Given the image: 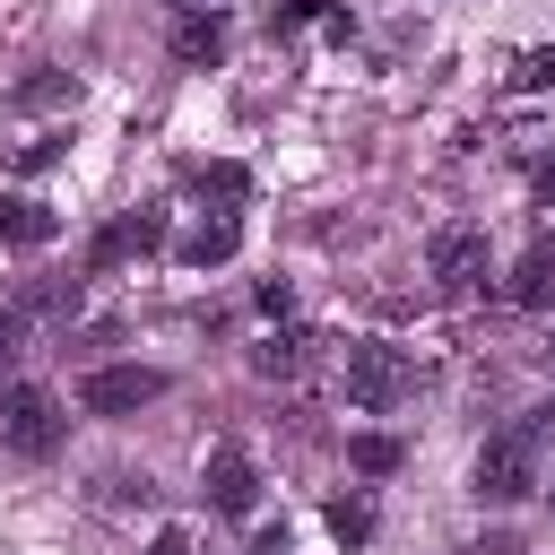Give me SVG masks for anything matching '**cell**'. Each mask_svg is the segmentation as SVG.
I'll return each mask as SVG.
<instances>
[{
    "label": "cell",
    "mask_w": 555,
    "mask_h": 555,
    "mask_svg": "<svg viewBox=\"0 0 555 555\" xmlns=\"http://www.w3.org/2000/svg\"><path fill=\"white\" fill-rule=\"evenodd\" d=\"M173 61L217 69V61H225V17H173Z\"/></svg>",
    "instance_id": "cell-14"
},
{
    "label": "cell",
    "mask_w": 555,
    "mask_h": 555,
    "mask_svg": "<svg viewBox=\"0 0 555 555\" xmlns=\"http://www.w3.org/2000/svg\"><path fill=\"white\" fill-rule=\"evenodd\" d=\"M251 555H286V529H269V538H251Z\"/></svg>",
    "instance_id": "cell-25"
},
{
    "label": "cell",
    "mask_w": 555,
    "mask_h": 555,
    "mask_svg": "<svg viewBox=\"0 0 555 555\" xmlns=\"http://www.w3.org/2000/svg\"><path fill=\"white\" fill-rule=\"evenodd\" d=\"M529 182H538V208H555V156H546V165H538Z\"/></svg>",
    "instance_id": "cell-22"
},
{
    "label": "cell",
    "mask_w": 555,
    "mask_h": 555,
    "mask_svg": "<svg viewBox=\"0 0 555 555\" xmlns=\"http://www.w3.org/2000/svg\"><path fill=\"white\" fill-rule=\"evenodd\" d=\"M165 399V373L156 364H95L87 382H78V408L87 416H139V408H156Z\"/></svg>",
    "instance_id": "cell-4"
},
{
    "label": "cell",
    "mask_w": 555,
    "mask_h": 555,
    "mask_svg": "<svg viewBox=\"0 0 555 555\" xmlns=\"http://www.w3.org/2000/svg\"><path fill=\"white\" fill-rule=\"evenodd\" d=\"M182 182H191L199 199H217V208H243V199H251V173H243L234 156H208V165H182Z\"/></svg>",
    "instance_id": "cell-12"
},
{
    "label": "cell",
    "mask_w": 555,
    "mask_h": 555,
    "mask_svg": "<svg viewBox=\"0 0 555 555\" xmlns=\"http://www.w3.org/2000/svg\"><path fill=\"white\" fill-rule=\"evenodd\" d=\"M165 9H173V17H217L225 0H165Z\"/></svg>",
    "instance_id": "cell-23"
},
{
    "label": "cell",
    "mask_w": 555,
    "mask_h": 555,
    "mask_svg": "<svg viewBox=\"0 0 555 555\" xmlns=\"http://www.w3.org/2000/svg\"><path fill=\"white\" fill-rule=\"evenodd\" d=\"M347 460H356L364 477H382V468H399V442H390V434H356V442H347Z\"/></svg>",
    "instance_id": "cell-17"
},
{
    "label": "cell",
    "mask_w": 555,
    "mask_h": 555,
    "mask_svg": "<svg viewBox=\"0 0 555 555\" xmlns=\"http://www.w3.org/2000/svg\"><path fill=\"white\" fill-rule=\"evenodd\" d=\"M17 347H26V312H17V304H0V373L17 364Z\"/></svg>",
    "instance_id": "cell-19"
},
{
    "label": "cell",
    "mask_w": 555,
    "mask_h": 555,
    "mask_svg": "<svg viewBox=\"0 0 555 555\" xmlns=\"http://www.w3.org/2000/svg\"><path fill=\"white\" fill-rule=\"evenodd\" d=\"M147 555H191V529H156V546Z\"/></svg>",
    "instance_id": "cell-21"
},
{
    "label": "cell",
    "mask_w": 555,
    "mask_h": 555,
    "mask_svg": "<svg viewBox=\"0 0 555 555\" xmlns=\"http://www.w3.org/2000/svg\"><path fill=\"white\" fill-rule=\"evenodd\" d=\"M460 555H520L512 538H477V546H460Z\"/></svg>",
    "instance_id": "cell-24"
},
{
    "label": "cell",
    "mask_w": 555,
    "mask_h": 555,
    "mask_svg": "<svg viewBox=\"0 0 555 555\" xmlns=\"http://www.w3.org/2000/svg\"><path fill=\"white\" fill-rule=\"evenodd\" d=\"M408 390H416V356L408 347H390V338H356L347 347V399L364 416H390Z\"/></svg>",
    "instance_id": "cell-2"
},
{
    "label": "cell",
    "mask_w": 555,
    "mask_h": 555,
    "mask_svg": "<svg viewBox=\"0 0 555 555\" xmlns=\"http://www.w3.org/2000/svg\"><path fill=\"white\" fill-rule=\"evenodd\" d=\"M312 347H321L312 330H278V338H260V347H251V373H269V382H295V373L312 364Z\"/></svg>",
    "instance_id": "cell-13"
},
{
    "label": "cell",
    "mask_w": 555,
    "mask_h": 555,
    "mask_svg": "<svg viewBox=\"0 0 555 555\" xmlns=\"http://www.w3.org/2000/svg\"><path fill=\"white\" fill-rule=\"evenodd\" d=\"M520 312H546L555 304V243H529L520 251V269H512V286H503Z\"/></svg>",
    "instance_id": "cell-10"
},
{
    "label": "cell",
    "mask_w": 555,
    "mask_h": 555,
    "mask_svg": "<svg viewBox=\"0 0 555 555\" xmlns=\"http://www.w3.org/2000/svg\"><path fill=\"white\" fill-rule=\"evenodd\" d=\"M234 243H243V217L217 208V217H199V225L182 234V260H191V269H217V260H234Z\"/></svg>",
    "instance_id": "cell-9"
},
{
    "label": "cell",
    "mask_w": 555,
    "mask_h": 555,
    "mask_svg": "<svg viewBox=\"0 0 555 555\" xmlns=\"http://www.w3.org/2000/svg\"><path fill=\"white\" fill-rule=\"evenodd\" d=\"M546 442H555V399H538V408H520L503 434H486V451H477V468H468V494H477V503H529V494L546 486V477H538Z\"/></svg>",
    "instance_id": "cell-1"
},
{
    "label": "cell",
    "mask_w": 555,
    "mask_h": 555,
    "mask_svg": "<svg viewBox=\"0 0 555 555\" xmlns=\"http://www.w3.org/2000/svg\"><path fill=\"white\" fill-rule=\"evenodd\" d=\"M546 87H555V43H529L512 61V95H546Z\"/></svg>",
    "instance_id": "cell-16"
},
{
    "label": "cell",
    "mask_w": 555,
    "mask_h": 555,
    "mask_svg": "<svg viewBox=\"0 0 555 555\" xmlns=\"http://www.w3.org/2000/svg\"><path fill=\"white\" fill-rule=\"evenodd\" d=\"M17 165H26V173H43V165H61V139H26V147H17Z\"/></svg>",
    "instance_id": "cell-20"
},
{
    "label": "cell",
    "mask_w": 555,
    "mask_h": 555,
    "mask_svg": "<svg viewBox=\"0 0 555 555\" xmlns=\"http://www.w3.org/2000/svg\"><path fill=\"white\" fill-rule=\"evenodd\" d=\"M321 520H330V538H338V546H364V538H373V503H364V494H330V512H321Z\"/></svg>",
    "instance_id": "cell-15"
},
{
    "label": "cell",
    "mask_w": 555,
    "mask_h": 555,
    "mask_svg": "<svg viewBox=\"0 0 555 555\" xmlns=\"http://www.w3.org/2000/svg\"><path fill=\"white\" fill-rule=\"evenodd\" d=\"M61 434H69V416H61V399H52L43 382H9V390H0V442H9L17 460H52Z\"/></svg>",
    "instance_id": "cell-3"
},
{
    "label": "cell",
    "mask_w": 555,
    "mask_h": 555,
    "mask_svg": "<svg viewBox=\"0 0 555 555\" xmlns=\"http://www.w3.org/2000/svg\"><path fill=\"white\" fill-rule=\"evenodd\" d=\"M425 269H434L442 295H477V286H486V234H477V225H434Z\"/></svg>",
    "instance_id": "cell-5"
},
{
    "label": "cell",
    "mask_w": 555,
    "mask_h": 555,
    "mask_svg": "<svg viewBox=\"0 0 555 555\" xmlns=\"http://www.w3.org/2000/svg\"><path fill=\"white\" fill-rule=\"evenodd\" d=\"M312 17H330V0H278V9H269V35H295V26H312Z\"/></svg>",
    "instance_id": "cell-18"
},
{
    "label": "cell",
    "mask_w": 555,
    "mask_h": 555,
    "mask_svg": "<svg viewBox=\"0 0 555 555\" xmlns=\"http://www.w3.org/2000/svg\"><path fill=\"white\" fill-rule=\"evenodd\" d=\"M199 494H208V512L243 520V512L260 503V468H251V451H243V442H217L208 468H199Z\"/></svg>",
    "instance_id": "cell-6"
},
{
    "label": "cell",
    "mask_w": 555,
    "mask_h": 555,
    "mask_svg": "<svg viewBox=\"0 0 555 555\" xmlns=\"http://www.w3.org/2000/svg\"><path fill=\"white\" fill-rule=\"evenodd\" d=\"M61 234V217L43 208V199H17V191H0V243H17V251H43Z\"/></svg>",
    "instance_id": "cell-8"
},
{
    "label": "cell",
    "mask_w": 555,
    "mask_h": 555,
    "mask_svg": "<svg viewBox=\"0 0 555 555\" xmlns=\"http://www.w3.org/2000/svg\"><path fill=\"white\" fill-rule=\"evenodd\" d=\"M156 243H165V208H130V217H113V225L87 243V269L104 278V269H121L130 251H156Z\"/></svg>",
    "instance_id": "cell-7"
},
{
    "label": "cell",
    "mask_w": 555,
    "mask_h": 555,
    "mask_svg": "<svg viewBox=\"0 0 555 555\" xmlns=\"http://www.w3.org/2000/svg\"><path fill=\"white\" fill-rule=\"evenodd\" d=\"M61 104H78V78L69 69H26L9 87V113H61Z\"/></svg>",
    "instance_id": "cell-11"
}]
</instances>
